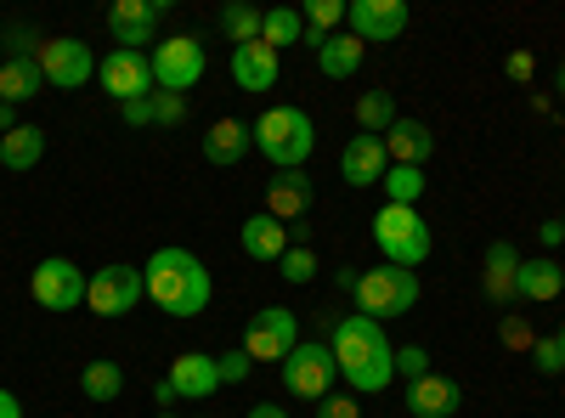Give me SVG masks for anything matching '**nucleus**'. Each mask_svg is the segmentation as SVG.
Instances as JSON below:
<instances>
[{
    "mask_svg": "<svg viewBox=\"0 0 565 418\" xmlns=\"http://www.w3.org/2000/svg\"><path fill=\"white\" fill-rule=\"evenodd\" d=\"M45 90V74H40V63L34 57H7L0 63V103H34Z\"/></svg>",
    "mask_w": 565,
    "mask_h": 418,
    "instance_id": "25",
    "label": "nucleus"
},
{
    "mask_svg": "<svg viewBox=\"0 0 565 418\" xmlns=\"http://www.w3.org/2000/svg\"><path fill=\"white\" fill-rule=\"evenodd\" d=\"M164 379L175 385L181 401H204V396L221 390V367H215V356H204V351H181V356L170 362Z\"/></svg>",
    "mask_w": 565,
    "mask_h": 418,
    "instance_id": "18",
    "label": "nucleus"
},
{
    "mask_svg": "<svg viewBox=\"0 0 565 418\" xmlns=\"http://www.w3.org/2000/svg\"><path fill=\"white\" fill-rule=\"evenodd\" d=\"M317 418H362V407H356V396H328V401H317Z\"/></svg>",
    "mask_w": 565,
    "mask_h": 418,
    "instance_id": "42",
    "label": "nucleus"
},
{
    "mask_svg": "<svg viewBox=\"0 0 565 418\" xmlns=\"http://www.w3.org/2000/svg\"><path fill=\"white\" fill-rule=\"evenodd\" d=\"M277 266H282V277H289V283H311V277L322 271L317 255H311V244H289V255H282Z\"/></svg>",
    "mask_w": 565,
    "mask_h": 418,
    "instance_id": "34",
    "label": "nucleus"
},
{
    "mask_svg": "<svg viewBox=\"0 0 565 418\" xmlns=\"http://www.w3.org/2000/svg\"><path fill=\"white\" fill-rule=\"evenodd\" d=\"M380 187H385V199H391V204L418 210V199H424V170H413V164H391Z\"/></svg>",
    "mask_w": 565,
    "mask_h": 418,
    "instance_id": "31",
    "label": "nucleus"
},
{
    "mask_svg": "<svg viewBox=\"0 0 565 418\" xmlns=\"http://www.w3.org/2000/svg\"><path fill=\"white\" fill-rule=\"evenodd\" d=\"M424 374H430V351H424V345H396V379H424Z\"/></svg>",
    "mask_w": 565,
    "mask_h": 418,
    "instance_id": "38",
    "label": "nucleus"
},
{
    "mask_svg": "<svg viewBox=\"0 0 565 418\" xmlns=\"http://www.w3.org/2000/svg\"><path fill=\"white\" fill-rule=\"evenodd\" d=\"M7 130H18V114H12V103H0V136Z\"/></svg>",
    "mask_w": 565,
    "mask_h": 418,
    "instance_id": "49",
    "label": "nucleus"
},
{
    "mask_svg": "<svg viewBox=\"0 0 565 418\" xmlns=\"http://www.w3.org/2000/svg\"><path fill=\"white\" fill-rule=\"evenodd\" d=\"M385 153H391V164L424 170V159L436 153V136H430V125H424V119H396V125L385 130Z\"/></svg>",
    "mask_w": 565,
    "mask_h": 418,
    "instance_id": "23",
    "label": "nucleus"
},
{
    "mask_svg": "<svg viewBox=\"0 0 565 418\" xmlns=\"http://www.w3.org/2000/svg\"><path fill=\"white\" fill-rule=\"evenodd\" d=\"M119 119H125L130 130H141V125H153V103H125V108H119Z\"/></svg>",
    "mask_w": 565,
    "mask_h": 418,
    "instance_id": "43",
    "label": "nucleus"
},
{
    "mask_svg": "<svg viewBox=\"0 0 565 418\" xmlns=\"http://www.w3.org/2000/svg\"><path fill=\"white\" fill-rule=\"evenodd\" d=\"M463 407V385L447 379V374H424L407 385V412L413 418H452Z\"/></svg>",
    "mask_w": 565,
    "mask_h": 418,
    "instance_id": "19",
    "label": "nucleus"
},
{
    "mask_svg": "<svg viewBox=\"0 0 565 418\" xmlns=\"http://www.w3.org/2000/svg\"><path fill=\"white\" fill-rule=\"evenodd\" d=\"M238 244H244V255H249V260H260V266H277L282 255H289V226H282V221H271V215L260 210V215H249V221L238 226Z\"/></svg>",
    "mask_w": 565,
    "mask_h": 418,
    "instance_id": "22",
    "label": "nucleus"
},
{
    "mask_svg": "<svg viewBox=\"0 0 565 418\" xmlns=\"http://www.w3.org/2000/svg\"><path fill=\"white\" fill-rule=\"evenodd\" d=\"M141 294H148V283H141V266L114 260V266H103V271H90V294H85V306L97 311V317H125V311L141 306Z\"/></svg>",
    "mask_w": 565,
    "mask_h": 418,
    "instance_id": "11",
    "label": "nucleus"
},
{
    "mask_svg": "<svg viewBox=\"0 0 565 418\" xmlns=\"http://www.w3.org/2000/svg\"><path fill=\"white\" fill-rule=\"evenodd\" d=\"M373 238H380L385 266L418 271L424 260H430V226H424V215L407 210V204H385L380 215H373Z\"/></svg>",
    "mask_w": 565,
    "mask_h": 418,
    "instance_id": "4",
    "label": "nucleus"
},
{
    "mask_svg": "<svg viewBox=\"0 0 565 418\" xmlns=\"http://www.w3.org/2000/svg\"><path fill=\"white\" fill-rule=\"evenodd\" d=\"M164 12H170V0H114L103 23H108L119 52H141V45H159L153 34H159Z\"/></svg>",
    "mask_w": 565,
    "mask_h": 418,
    "instance_id": "12",
    "label": "nucleus"
},
{
    "mask_svg": "<svg viewBox=\"0 0 565 418\" xmlns=\"http://www.w3.org/2000/svg\"><path fill=\"white\" fill-rule=\"evenodd\" d=\"M345 23H351V34H356L362 45L402 40V34H407V0H351Z\"/></svg>",
    "mask_w": 565,
    "mask_h": 418,
    "instance_id": "14",
    "label": "nucleus"
},
{
    "mask_svg": "<svg viewBox=\"0 0 565 418\" xmlns=\"http://www.w3.org/2000/svg\"><path fill=\"white\" fill-rule=\"evenodd\" d=\"M215 367H221V385H244V379L255 374V362L244 356V345H238V351H226V356H215Z\"/></svg>",
    "mask_w": 565,
    "mask_h": 418,
    "instance_id": "40",
    "label": "nucleus"
},
{
    "mask_svg": "<svg viewBox=\"0 0 565 418\" xmlns=\"http://www.w3.org/2000/svg\"><path fill=\"white\" fill-rule=\"evenodd\" d=\"M153 125L159 130H175V125H186V97H175V90H153Z\"/></svg>",
    "mask_w": 565,
    "mask_h": 418,
    "instance_id": "35",
    "label": "nucleus"
},
{
    "mask_svg": "<svg viewBox=\"0 0 565 418\" xmlns=\"http://www.w3.org/2000/svg\"><path fill=\"white\" fill-rule=\"evenodd\" d=\"M159 418H175V412H170V407H164V412H159Z\"/></svg>",
    "mask_w": 565,
    "mask_h": 418,
    "instance_id": "52",
    "label": "nucleus"
},
{
    "mask_svg": "<svg viewBox=\"0 0 565 418\" xmlns=\"http://www.w3.org/2000/svg\"><path fill=\"white\" fill-rule=\"evenodd\" d=\"M537 238H543V249H559V244H565V226H559V215L537 226Z\"/></svg>",
    "mask_w": 565,
    "mask_h": 418,
    "instance_id": "44",
    "label": "nucleus"
},
{
    "mask_svg": "<svg viewBox=\"0 0 565 418\" xmlns=\"http://www.w3.org/2000/svg\"><path fill=\"white\" fill-rule=\"evenodd\" d=\"M328 351H334V367L351 385V396H380L396 379V345L385 334V322H373L362 311L340 317L334 329H328Z\"/></svg>",
    "mask_w": 565,
    "mask_h": 418,
    "instance_id": "1",
    "label": "nucleus"
},
{
    "mask_svg": "<svg viewBox=\"0 0 565 418\" xmlns=\"http://www.w3.org/2000/svg\"><path fill=\"white\" fill-rule=\"evenodd\" d=\"M514 277H521V249H514L509 238H492L487 255H481V294H487L492 306L509 311V300H514Z\"/></svg>",
    "mask_w": 565,
    "mask_h": 418,
    "instance_id": "17",
    "label": "nucleus"
},
{
    "mask_svg": "<svg viewBox=\"0 0 565 418\" xmlns=\"http://www.w3.org/2000/svg\"><path fill=\"white\" fill-rule=\"evenodd\" d=\"M300 345V317L289 306H266L249 317V329H244V356L249 362H282Z\"/></svg>",
    "mask_w": 565,
    "mask_h": 418,
    "instance_id": "10",
    "label": "nucleus"
},
{
    "mask_svg": "<svg viewBox=\"0 0 565 418\" xmlns=\"http://www.w3.org/2000/svg\"><path fill=\"white\" fill-rule=\"evenodd\" d=\"M295 40H306V18H300V12H289V7L260 12V45L282 52V45H295Z\"/></svg>",
    "mask_w": 565,
    "mask_h": 418,
    "instance_id": "30",
    "label": "nucleus"
},
{
    "mask_svg": "<svg viewBox=\"0 0 565 418\" xmlns=\"http://www.w3.org/2000/svg\"><path fill=\"white\" fill-rule=\"evenodd\" d=\"M141 283H148V300L164 311V317H199L215 294L210 283V266L193 255V249H153L148 266H141Z\"/></svg>",
    "mask_w": 565,
    "mask_h": 418,
    "instance_id": "2",
    "label": "nucleus"
},
{
    "mask_svg": "<svg viewBox=\"0 0 565 418\" xmlns=\"http://www.w3.org/2000/svg\"><path fill=\"white\" fill-rule=\"evenodd\" d=\"M532 367H537L543 379L565 374V345H559V334H554V340H537V345H532Z\"/></svg>",
    "mask_w": 565,
    "mask_h": 418,
    "instance_id": "39",
    "label": "nucleus"
},
{
    "mask_svg": "<svg viewBox=\"0 0 565 418\" xmlns=\"http://www.w3.org/2000/svg\"><path fill=\"white\" fill-rule=\"evenodd\" d=\"M29 294H34V306H45V311H79L85 306V294H90V271H79L68 255H52V260H40L34 271H29Z\"/></svg>",
    "mask_w": 565,
    "mask_h": 418,
    "instance_id": "8",
    "label": "nucleus"
},
{
    "mask_svg": "<svg viewBox=\"0 0 565 418\" xmlns=\"http://www.w3.org/2000/svg\"><path fill=\"white\" fill-rule=\"evenodd\" d=\"M356 277H362V271H351V266H340V271H334V283H340L345 294H356Z\"/></svg>",
    "mask_w": 565,
    "mask_h": 418,
    "instance_id": "48",
    "label": "nucleus"
},
{
    "mask_svg": "<svg viewBox=\"0 0 565 418\" xmlns=\"http://www.w3.org/2000/svg\"><path fill=\"white\" fill-rule=\"evenodd\" d=\"M317 204V181L306 170H277L271 175V187H266V215L271 221H306V210Z\"/></svg>",
    "mask_w": 565,
    "mask_h": 418,
    "instance_id": "15",
    "label": "nucleus"
},
{
    "mask_svg": "<svg viewBox=\"0 0 565 418\" xmlns=\"http://www.w3.org/2000/svg\"><path fill=\"white\" fill-rule=\"evenodd\" d=\"M559 345H565V322H559Z\"/></svg>",
    "mask_w": 565,
    "mask_h": 418,
    "instance_id": "51",
    "label": "nucleus"
},
{
    "mask_svg": "<svg viewBox=\"0 0 565 418\" xmlns=\"http://www.w3.org/2000/svg\"><path fill=\"white\" fill-rule=\"evenodd\" d=\"M40 159H45V130L40 125H18V130L0 136V164L7 170H34Z\"/></svg>",
    "mask_w": 565,
    "mask_h": 418,
    "instance_id": "27",
    "label": "nucleus"
},
{
    "mask_svg": "<svg viewBox=\"0 0 565 418\" xmlns=\"http://www.w3.org/2000/svg\"><path fill=\"white\" fill-rule=\"evenodd\" d=\"M0 40H7V57H34L40 52V34H34V23H7V29H0Z\"/></svg>",
    "mask_w": 565,
    "mask_h": 418,
    "instance_id": "37",
    "label": "nucleus"
},
{
    "mask_svg": "<svg viewBox=\"0 0 565 418\" xmlns=\"http://www.w3.org/2000/svg\"><path fill=\"white\" fill-rule=\"evenodd\" d=\"M119 390H125V367L119 362H85L79 367V396L85 401H97V407H108V401H119Z\"/></svg>",
    "mask_w": 565,
    "mask_h": 418,
    "instance_id": "28",
    "label": "nucleus"
},
{
    "mask_svg": "<svg viewBox=\"0 0 565 418\" xmlns=\"http://www.w3.org/2000/svg\"><path fill=\"white\" fill-rule=\"evenodd\" d=\"M277 74H282V52H271L260 40L232 45V79H238V90H271Z\"/></svg>",
    "mask_w": 565,
    "mask_h": 418,
    "instance_id": "20",
    "label": "nucleus"
},
{
    "mask_svg": "<svg viewBox=\"0 0 565 418\" xmlns=\"http://www.w3.org/2000/svg\"><path fill=\"white\" fill-rule=\"evenodd\" d=\"M356 311L373 317V322H391V317H407L418 306V271H402V266H373L356 277Z\"/></svg>",
    "mask_w": 565,
    "mask_h": 418,
    "instance_id": "5",
    "label": "nucleus"
},
{
    "mask_svg": "<svg viewBox=\"0 0 565 418\" xmlns=\"http://www.w3.org/2000/svg\"><path fill=\"white\" fill-rule=\"evenodd\" d=\"M559 289H565V271H559V260H521V277H514V300H532V306H548V300H559Z\"/></svg>",
    "mask_w": 565,
    "mask_h": 418,
    "instance_id": "24",
    "label": "nucleus"
},
{
    "mask_svg": "<svg viewBox=\"0 0 565 418\" xmlns=\"http://www.w3.org/2000/svg\"><path fill=\"white\" fill-rule=\"evenodd\" d=\"M221 34L232 45H249L260 40V7H244V0H232V7H221Z\"/></svg>",
    "mask_w": 565,
    "mask_h": 418,
    "instance_id": "32",
    "label": "nucleus"
},
{
    "mask_svg": "<svg viewBox=\"0 0 565 418\" xmlns=\"http://www.w3.org/2000/svg\"><path fill=\"white\" fill-rule=\"evenodd\" d=\"M362 57H367V45H362L356 34H328L322 52H317V68H322L328 79H351V74L362 68Z\"/></svg>",
    "mask_w": 565,
    "mask_h": 418,
    "instance_id": "26",
    "label": "nucleus"
},
{
    "mask_svg": "<svg viewBox=\"0 0 565 418\" xmlns=\"http://www.w3.org/2000/svg\"><path fill=\"white\" fill-rule=\"evenodd\" d=\"M503 74H509L514 85H532V79H537V57H532V52H509V57H503Z\"/></svg>",
    "mask_w": 565,
    "mask_h": 418,
    "instance_id": "41",
    "label": "nucleus"
},
{
    "mask_svg": "<svg viewBox=\"0 0 565 418\" xmlns=\"http://www.w3.org/2000/svg\"><path fill=\"white\" fill-rule=\"evenodd\" d=\"M334 379H340L334 351L317 345V340H300L289 356H282V390H289L295 401H328L334 396Z\"/></svg>",
    "mask_w": 565,
    "mask_h": 418,
    "instance_id": "6",
    "label": "nucleus"
},
{
    "mask_svg": "<svg viewBox=\"0 0 565 418\" xmlns=\"http://www.w3.org/2000/svg\"><path fill=\"white\" fill-rule=\"evenodd\" d=\"M396 119L402 114H396L391 90H362V97H356V136H385Z\"/></svg>",
    "mask_w": 565,
    "mask_h": 418,
    "instance_id": "29",
    "label": "nucleus"
},
{
    "mask_svg": "<svg viewBox=\"0 0 565 418\" xmlns=\"http://www.w3.org/2000/svg\"><path fill=\"white\" fill-rule=\"evenodd\" d=\"M45 85H57V90H79L90 74H97V57H90V45L79 34H52V40H40V52H34Z\"/></svg>",
    "mask_w": 565,
    "mask_h": 418,
    "instance_id": "9",
    "label": "nucleus"
},
{
    "mask_svg": "<svg viewBox=\"0 0 565 418\" xmlns=\"http://www.w3.org/2000/svg\"><path fill=\"white\" fill-rule=\"evenodd\" d=\"M385 170H391L385 136H351L345 153H340V175H345V187H380Z\"/></svg>",
    "mask_w": 565,
    "mask_h": 418,
    "instance_id": "16",
    "label": "nucleus"
},
{
    "mask_svg": "<svg viewBox=\"0 0 565 418\" xmlns=\"http://www.w3.org/2000/svg\"><path fill=\"white\" fill-rule=\"evenodd\" d=\"M0 418H23V401L12 390H0Z\"/></svg>",
    "mask_w": 565,
    "mask_h": 418,
    "instance_id": "46",
    "label": "nucleus"
},
{
    "mask_svg": "<svg viewBox=\"0 0 565 418\" xmlns=\"http://www.w3.org/2000/svg\"><path fill=\"white\" fill-rule=\"evenodd\" d=\"M249 418H289V407H277V401H260V407H249Z\"/></svg>",
    "mask_w": 565,
    "mask_h": 418,
    "instance_id": "47",
    "label": "nucleus"
},
{
    "mask_svg": "<svg viewBox=\"0 0 565 418\" xmlns=\"http://www.w3.org/2000/svg\"><path fill=\"white\" fill-rule=\"evenodd\" d=\"M300 18H306V29H311V34H322V40H328V34H334V29L345 23V7H340V0H311V7H306Z\"/></svg>",
    "mask_w": 565,
    "mask_h": 418,
    "instance_id": "33",
    "label": "nucleus"
},
{
    "mask_svg": "<svg viewBox=\"0 0 565 418\" xmlns=\"http://www.w3.org/2000/svg\"><path fill=\"white\" fill-rule=\"evenodd\" d=\"M103 90H108V97L125 108V103H148L153 97V63H148V52H119V45H114V52L103 57Z\"/></svg>",
    "mask_w": 565,
    "mask_h": 418,
    "instance_id": "13",
    "label": "nucleus"
},
{
    "mask_svg": "<svg viewBox=\"0 0 565 418\" xmlns=\"http://www.w3.org/2000/svg\"><path fill=\"white\" fill-rule=\"evenodd\" d=\"M148 63H153V85H159V90H175V97H186V90L204 79V68H210L199 34H170V40H159Z\"/></svg>",
    "mask_w": 565,
    "mask_h": 418,
    "instance_id": "7",
    "label": "nucleus"
},
{
    "mask_svg": "<svg viewBox=\"0 0 565 418\" xmlns=\"http://www.w3.org/2000/svg\"><path fill=\"white\" fill-rule=\"evenodd\" d=\"M311 148H317V125L306 108L282 103V108H266L255 119V153H266L277 170H306Z\"/></svg>",
    "mask_w": 565,
    "mask_h": 418,
    "instance_id": "3",
    "label": "nucleus"
},
{
    "mask_svg": "<svg viewBox=\"0 0 565 418\" xmlns=\"http://www.w3.org/2000/svg\"><path fill=\"white\" fill-rule=\"evenodd\" d=\"M153 401H159V407H175L181 396H175V385H170V379H159V385H153Z\"/></svg>",
    "mask_w": 565,
    "mask_h": 418,
    "instance_id": "45",
    "label": "nucleus"
},
{
    "mask_svg": "<svg viewBox=\"0 0 565 418\" xmlns=\"http://www.w3.org/2000/svg\"><path fill=\"white\" fill-rule=\"evenodd\" d=\"M249 153H255V125H244V119H215V125L204 130V159H210V164L232 170V164H244Z\"/></svg>",
    "mask_w": 565,
    "mask_h": 418,
    "instance_id": "21",
    "label": "nucleus"
},
{
    "mask_svg": "<svg viewBox=\"0 0 565 418\" xmlns=\"http://www.w3.org/2000/svg\"><path fill=\"white\" fill-rule=\"evenodd\" d=\"M554 85H559V90H565V63H559V68H554Z\"/></svg>",
    "mask_w": 565,
    "mask_h": 418,
    "instance_id": "50",
    "label": "nucleus"
},
{
    "mask_svg": "<svg viewBox=\"0 0 565 418\" xmlns=\"http://www.w3.org/2000/svg\"><path fill=\"white\" fill-rule=\"evenodd\" d=\"M559 226H565V215H559Z\"/></svg>",
    "mask_w": 565,
    "mask_h": 418,
    "instance_id": "53",
    "label": "nucleus"
},
{
    "mask_svg": "<svg viewBox=\"0 0 565 418\" xmlns=\"http://www.w3.org/2000/svg\"><path fill=\"white\" fill-rule=\"evenodd\" d=\"M498 340H503L509 351H532V345H537V329H532V317H514V311H509V317L498 322Z\"/></svg>",
    "mask_w": 565,
    "mask_h": 418,
    "instance_id": "36",
    "label": "nucleus"
}]
</instances>
